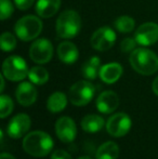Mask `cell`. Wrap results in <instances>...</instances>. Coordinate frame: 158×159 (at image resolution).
I'll return each instance as SVG.
<instances>
[{"mask_svg": "<svg viewBox=\"0 0 158 159\" xmlns=\"http://www.w3.org/2000/svg\"><path fill=\"white\" fill-rule=\"evenodd\" d=\"M29 57L35 63L46 64L53 57V47L48 39H38L30 46Z\"/></svg>", "mask_w": 158, "mask_h": 159, "instance_id": "cell-9", "label": "cell"}, {"mask_svg": "<svg viewBox=\"0 0 158 159\" xmlns=\"http://www.w3.org/2000/svg\"><path fill=\"white\" fill-rule=\"evenodd\" d=\"M81 20L75 10H65L60 14L56 21V35L60 38L70 39L79 33Z\"/></svg>", "mask_w": 158, "mask_h": 159, "instance_id": "cell-3", "label": "cell"}, {"mask_svg": "<svg viewBox=\"0 0 158 159\" xmlns=\"http://www.w3.org/2000/svg\"><path fill=\"white\" fill-rule=\"evenodd\" d=\"M122 75V66L118 63H108L101 66L99 76L107 84H115Z\"/></svg>", "mask_w": 158, "mask_h": 159, "instance_id": "cell-15", "label": "cell"}, {"mask_svg": "<svg viewBox=\"0 0 158 159\" xmlns=\"http://www.w3.org/2000/svg\"><path fill=\"white\" fill-rule=\"evenodd\" d=\"M34 1L35 0H14V3L17 7V9L24 11L29 9L34 4Z\"/></svg>", "mask_w": 158, "mask_h": 159, "instance_id": "cell-28", "label": "cell"}, {"mask_svg": "<svg viewBox=\"0 0 158 159\" xmlns=\"http://www.w3.org/2000/svg\"><path fill=\"white\" fill-rule=\"evenodd\" d=\"M0 159H15V158H14V156H12L11 154L2 153L1 156H0Z\"/></svg>", "mask_w": 158, "mask_h": 159, "instance_id": "cell-31", "label": "cell"}, {"mask_svg": "<svg viewBox=\"0 0 158 159\" xmlns=\"http://www.w3.org/2000/svg\"><path fill=\"white\" fill-rule=\"evenodd\" d=\"M4 76H3V74H2L1 76H0V81H1V88H0V91H3L4 90Z\"/></svg>", "mask_w": 158, "mask_h": 159, "instance_id": "cell-32", "label": "cell"}, {"mask_svg": "<svg viewBox=\"0 0 158 159\" xmlns=\"http://www.w3.org/2000/svg\"><path fill=\"white\" fill-rule=\"evenodd\" d=\"M28 71L26 62L17 55L7 57L2 64V74L11 81H21L28 76Z\"/></svg>", "mask_w": 158, "mask_h": 159, "instance_id": "cell-6", "label": "cell"}, {"mask_svg": "<svg viewBox=\"0 0 158 159\" xmlns=\"http://www.w3.org/2000/svg\"><path fill=\"white\" fill-rule=\"evenodd\" d=\"M116 41V34L108 26H103L97 30L91 37V46L97 51L110 50Z\"/></svg>", "mask_w": 158, "mask_h": 159, "instance_id": "cell-8", "label": "cell"}, {"mask_svg": "<svg viewBox=\"0 0 158 159\" xmlns=\"http://www.w3.org/2000/svg\"><path fill=\"white\" fill-rule=\"evenodd\" d=\"M28 78L30 82L35 84H44L49 80V73L46 68L41 66H35L28 71Z\"/></svg>", "mask_w": 158, "mask_h": 159, "instance_id": "cell-22", "label": "cell"}, {"mask_svg": "<svg viewBox=\"0 0 158 159\" xmlns=\"http://www.w3.org/2000/svg\"><path fill=\"white\" fill-rule=\"evenodd\" d=\"M152 89H153V92L156 95H158V77H156V79H154V81H153Z\"/></svg>", "mask_w": 158, "mask_h": 159, "instance_id": "cell-30", "label": "cell"}, {"mask_svg": "<svg viewBox=\"0 0 158 159\" xmlns=\"http://www.w3.org/2000/svg\"><path fill=\"white\" fill-rule=\"evenodd\" d=\"M101 69V60L97 57H92L87 63L82 65L81 73L84 78L88 80H94Z\"/></svg>", "mask_w": 158, "mask_h": 159, "instance_id": "cell-21", "label": "cell"}, {"mask_svg": "<svg viewBox=\"0 0 158 159\" xmlns=\"http://www.w3.org/2000/svg\"><path fill=\"white\" fill-rule=\"evenodd\" d=\"M132 121L130 116L126 113H117L108 118L106 122V130L110 135L114 138H121L130 131Z\"/></svg>", "mask_w": 158, "mask_h": 159, "instance_id": "cell-7", "label": "cell"}, {"mask_svg": "<svg viewBox=\"0 0 158 159\" xmlns=\"http://www.w3.org/2000/svg\"><path fill=\"white\" fill-rule=\"evenodd\" d=\"M97 108L102 114H112L114 111H116L119 105V98L114 91H104L97 96Z\"/></svg>", "mask_w": 158, "mask_h": 159, "instance_id": "cell-13", "label": "cell"}, {"mask_svg": "<svg viewBox=\"0 0 158 159\" xmlns=\"http://www.w3.org/2000/svg\"><path fill=\"white\" fill-rule=\"evenodd\" d=\"M119 156V147L113 141H107L100 145L95 153L97 159H117Z\"/></svg>", "mask_w": 158, "mask_h": 159, "instance_id": "cell-20", "label": "cell"}, {"mask_svg": "<svg viewBox=\"0 0 158 159\" xmlns=\"http://www.w3.org/2000/svg\"><path fill=\"white\" fill-rule=\"evenodd\" d=\"M130 64L137 73L150 76L158 70V57L145 48L135 49L130 54Z\"/></svg>", "mask_w": 158, "mask_h": 159, "instance_id": "cell-2", "label": "cell"}, {"mask_svg": "<svg viewBox=\"0 0 158 159\" xmlns=\"http://www.w3.org/2000/svg\"><path fill=\"white\" fill-rule=\"evenodd\" d=\"M52 138L47 132L33 131L26 134L23 139L22 146L23 149L30 156L34 157H44L53 148Z\"/></svg>", "mask_w": 158, "mask_h": 159, "instance_id": "cell-1", "label": "cell"}, {"mask_svg": "<svg viewBox=\"0 0 158 159\" xmlns=\"http://www.w3.org/2000/svg\"><path fill=\"white\" fill-rule=\"evenodd\" d=\"M30 118L26 114H17L9 121L7 133L12 139H21L30 129Z\"/></svg>", "mask_w": 158, "mask_h": 159, "instance_id": "cell-11", "label": "cell"}, {"mask_svg": "<svg viewBox=\"0 0 158 159\" xmlns=\"http://www.w3.org/2000/svg\"><path fill=\"white\" fill-rule=\"evenodd\" d=\"M51 159H73L70 153H67L64 149H57L51 155Z\"/></svg>", "mask_w": 158, "mask_h": 159, "instance_id": "cell-29", "label": "cell"}, {"mask_svg": "<svg viewBox=\"0 0 158 159\" xmlns=\"http://www.w3.org/2000/svg\"><path fill=\"white\" fill-rule=\"evenodd\" d=\"M78 159H92V158L89 157V156H81V157H79Z\"/></svg>", "mask_w": 158, "mask_h": 159, "instance_id": "cell-33", "label": "cell"}, {"mask_svg": "<svg viewBox=\"0 0 158 159\" xmlns=\"http://www.w3.org/2000/svg\"><path fill=\"white\" fill-rule=\"evenodd\" d=\"M61 7V0H38L36 12L40 17L48 19L55 14Z\"/></svg>", "mask_w": 158, "mask_h": 159, "instance_id": "cell-17", "label": "cell"}, {"mask_svg": "<svg viewBox=\"0 0 158 159\" xmlns=\"http://www.w3.org/2000/svg\"><path fill=\"white\" fill-rule=\"evenodd\" d=\"M114 25H115V28L120 33H130L131 30H133V28H134L135 22L131 16L122 15V16L117 17Z\"/></svg>", "mask_w": 158, "mask_h": 159, "instance_id": "cell-23", "label": "cell"}, {"mask_svg": "<svg viewBox=\"0 0 158 159\" xmlns=\"http://www.w3.org/2000/svg\"><path fill=\"white\" fill-rule=\"evenodd\" d=\"M67 105V96L64 94L63 92H56L52 93L49 96L48 101H47V108L51 113H60V111H64Z\"/></svg>", "mask_w": 158, "mask_h": 159, "instance_id": "cell-18", "label": "cell"}, {"mask_svg": "<svg viewBox=\"0 0 158 159\" xmlns=\"http://www.w3.org/2000/svg\"><path fill=\"white\" fill-rule=\"evenodd\" d=\"M13 107H14V104H13V101L10 96L6 94H2L0 96V117L2 119L8 117L12 113Z\"/></svg>", "mask_w": 158, "mask_h": 159, "instance_id": "cell-24", "label": "cell"}, {"mask_svg": "<svg viewBox=\"0 0 158 159\" xmlns=\"http://www.w3.org/2000/svg\"><path fill=\"white\" fill-rule=\"evenodd\" d=\"M0 46L3 51H12L16 47V39L11 33H3L0 39Z\"/></svg>", "mask_w": 158, "mask_h": 159, "instance_id": "cell-25", "label": "cell"}, {"mask_svg": "<svg viewBox=\"0 0 158 159\" xmlns=\"http://www.w3.org/2000/svg\"><path fill=\"white\" fill-rule=\"evenodd\" d=\"M14 30L21 40L30 41L40 35L42 30V22L35 15H26L16 22Z\"/></svg>", "mask_w": 158, "mask_h": 159, "instance_id": "cell-4", "label": "cell"}, {"mask_svg": "<svg viewBox=\"0 0 158 159\" xmlns=\"http://www.w3.org/2000/svg\"><path fill=\"white\" fill-rule=\"evenodd\" d=\"M57 57L63 63L74 64L79 57V51L74 43L70 41H64L57 47Z\"/></svg>", "mask_w": 158, "mask_h": 159, "instance_id": "cell-16", "label": "cell"}, {"mask_svg": "<svg viewBox=\"0 0 158 159\" xmlns=\"http://www.w3.org/2000/svg\"><path fill=\"white\" fill-rule=\"evenodd\" d=\"M138 44L135 38H124V40L120 43V49H121L122 52L128 53V52H132L133 50H135V46Z\"/></svg>", "mask_w": 158, "mask_h": 159, "instance_id": "cell-27", "label": "cell"}, {"mask_svg": "<svg viewBox=\"0 0 158 159\" xmlns=\"http://www.w3.org/2000/svg\"><path fill=\"white\" fill-rule=\"evenodd\" d=\"M95 88L88 80H80L73 84L68 91V98L75 106H84L92 101Z\"/></svg>", "mask_w": 158, "mask_h": 159, "instance_id": "cell-5", "label": "cell"}, {"mask_svg": "<svg viewBox=\"0 0 158 159\" xmlns=\"http://www.w3.org/2000/svg\"><path fill=\"white\" fill-rule=\"evenodd\" d=\"M104 119L99 115H87L81 120V128L88 133H95L103 129Z\"/></svg>", "mask_w": 158, "mask_h": 159, "instance_id": "cell-19", "label": "cell"}, {"mask_svg": "<svg viewBox=\"0 0 158 159\" xmlns=\"http://www.w3.org/2000/svg\"><path fill=\"white\" fill-rule=\"evenodd\" d=\"M15 96L22 106H30L37 100V90L30 82H22L16 88Z\"/></svg>", "mask_w": 158, "mask_h": 159, "instance_id": "cell-14", "label": "cell"}, {"mask_svg": "<svg viewBox=\"0 0 158 159\" xmlns=\"http://www.w3.org/2000/svg\"><path fill=\"white\" fill-rule=\"evenodd\" d=\"M55 133L60 141L63 143H72L76 139L77 127L75 121L70 117L64 116L57 119L55 122Z\"/></svg>", "mask_w": 158, "mask_h": 159, "instance_id": "cell-10", "label": "cell"}, {"mask_svg": "<svg viewBox=\"0 0 158 159\" xmlns=\"http://www.w3.org/2000/svg\"><path fill=\"white\" fill-rule=\"evenodd\" d=\"M13 4L10 0H0V19L2 21L9 19L13 13Z\"/></svg>", "mask_w": 158, "mask_h": 159, "instance_id": "cell-26", "label": "cell"}, {"mask_svg": "<svg viewBox=\"0 0 158 159\" xmlns=\"http://www.w3.org/2000/svg\"><path fill=\"white\" fill-rule=\"evenodd\" d=\"M134 38L138 43L141 46H152L158 41V25L153 22L142 24L135 32Z\"/></svg>", "mask_w": 158, "mask_h": 159, "instance_id": "cell-12", "label": "cell"}]
</instances>
